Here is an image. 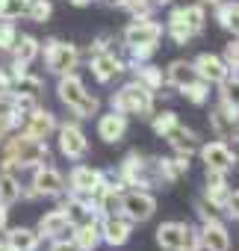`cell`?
Listing matches in <instances>:
<instances>
[{
    "instance_id": "6da1fadb",
    "label": "cell",
    "mask_w": 239,
    "mask_h": 251,
    "mask_svg": "<svg viewBox=\"0 0 239 251\" xmlns=\"http://www.w3.org/2000/svg\"><path fill=\"white\" fill-rule=\"evenodd\" d=\"M45 160H48V142L21 133V136H15V139L6 142L0 172H12V169H36V166H42Z\"/></svg>"
},
{
    "instance_id": "7a4b0ae2",
    "label": "cell",
    "mask_w": 239,
    "mask_h": 251,
    "mask_svg": "<svg viewBox=\"0 0 239 251\" xmlns=\"http://www.w3.org/2000/svg\"><path fill=\"white\" fill-rule=\"evenodd\" d=\"M56 92H59V100H62L68 109H74V115H77V118H92V115H97V109H100V100H97L95 95H89V92H86L83 80H80L74 71L59 77Z\"/></svg>"
},
{
    "instance_id": "3957f363",
    "label": "cell",
    "mask_w": 239,
    "mask_h": 251,
    "mask_svg": "<svg viewBox=\"0 0 239 251\" xmlns=\"http://www.w3.org/2000/svg\"><path fill=\"white\" fill-rule=\"evenodd\" d=\"M112 109L124 112V115H142V118H148V115H154V92L145 89L139 80L124 83L121 89L112 95Z\"/></svg>"
},
{
    "instance_id": "277c9868",
    "label": "cell",
    "mask_w": 239,
    "mask_h": 251,
    "mask_svg": "<svg viewBox=\"0 0 239 251\" xmlns=\"http://www.w3.org/2000/svg\"><path fill=\"white\" fill-rule=\"evenodd\" d=\"M45 65H48V71L50 74H71L74 68H77V62H80V53H77V48L71 45V42H59V39H48L45 42Z\"/></svg>"
},
{
    "instance_id": "5b68a950",
    "label": "cell",
    "mask_w": 239,
    "mask_h": 251,
    "mask_svg": "<svg viewBox=\"0 0 239 251\" xmlns=\"http://www.w3.org/2000/svg\"><path fill=\"white\" fill-rule=\"evenodd\" d=\"M103 186V172L92 169V166H74L71 177H68V189L71 195H83V198H97Z\"/></svg>"
},
{
    "instance_id": "8992f818",
    "label": "cell",
    "mask_w": 239,
    "mask_h": 251,
    "mask_svg": "<svg viewBox=\"0 0 239 251\" xmlns=\"http://www.w3.org/2000/svg\"><path fill=\"white\" fill-rule=\"evenodd\" d=\"M154 210H157V198L145 189H133L121 198V213L130 222H148L154 216Z\"/></svg>"
},
{
    "instance_id": "52a82bcc",
    "label": "cell",
    "mask_w": 239,
    "mask_h": 251,
    "mask_svg": "<svg viewBox=\"0 0 239 251\" xmlns=\"http://www.w3.org/2000/svg\"><path fill=\"white\" fill-rule=\"evenodd\" d=\"M118 180L127 183V186H139V189H145V186L154 183L151 175H148V163H145V157L139 151H130L124 157V163L118 166Z\"/></svg>"
},
{
    "instance_id": "ba28073f",
    "label": "cell",
    "mask_w": 239,
    "mask_h": 251,
    "mask_svg": "<svg viewBox=\"0 0 239 251\" xmlns=\"http://www.w3.org/2000/svg\"><path fill=\"white\" fill-rule=\"evenodd\" d=\"M163 36V27L151 18H136L127 30H124V42L127 48H139V45H157Z\"/></svg>"
},
{
    "instance_id": "9c48e42d",
    "label": "cell",
    "mask_w": 239,
    "mask_h": 251,
    "mask_svg": "<svg viewBox=\"0 0 239 251\" xmlns=\"http://www.w3.org/2000/svg\"><path fill=\"white\" fill-rule=\"evenodd\" d=\"M30 186L39 192V198H42V195L53 198V195H62V192H65V177H62L53 166H36Z\"/></svg>"
},
{
    "instance_id": "30bf717a",
    "label": "cell",
    "mask_w": 239,
    "mask_h": 251,
    "mask_svg": "<svg viewBox=\"0 0 239 251\" xmlns=\"http://www.w3.org/2000/svg\"><path fill=\"white\" fill-rule=\"evenodd\" d=\"M198 230H201V248L204 251H230V233H227L224 222H218L215 216L207 219Z\"/></svg>"
},
{
    "instance_id": "8fae6325",
    "label": "cell",
    "mask_w": 239,
    "mask_h": 251,
    "mask_svg": "<svg viewBox=\"0 0 239 251\" xmlns=\"http://www.w3.org/2000/svg\"><path fill=\"white\" fill-rule=\"evenodd\" d=\"M56 130H59V151H62L68 160L86 157L89 142H86V133L77 127V124H62V127H56Z\"/></svg>"
},
{
    "instance_id": "7c38bea8",
    "label": "cell",
    "mask_w": 239,
    "mask_h": 251,
    "mask_svg": "<svg viewBox=\"0 0 239 251\" xmlns=\"http://www.w3.org/2000/svg\"><path fill=\"white\" fill-rule=\"evenodd\" d=\"M198 151H201V160L207 163V169H213V172H224L227 175L236 166V154L227 148V142H210V145H204Z\"/></svg>"
},
{
    "instance_id": "4fadbf2b",
    "label": "cell",
    "mask_w": 239,
    "mask_h": 251,
    "mask_svg": "<svg viewBox=\"0 0 239 251\" xmlns=\"http://www.w3.org/2000/svg\"><path fill=\"white\" fill-rule=\"evenodd\" d=\"M124 133H127V115H124V112L112 109V112H106V115L97 118V136H100L103 142L115 145V142L124 139Z\"/></svg>"
},
{
    "instance_id": "5bb4252c",
    "label": "cell",
    "mask_w": 239,
    "mask_h": 251,
    "mask_svg": "<svg viewBox=\"0 0 239 251\" xmlns=\"http://www.w3.org/2000/svg\"><path fill=\"white\" fill-rule=\"evenodd\" d=\"M195 74L204 80V83H224L230 68L221 62V56H213V53H198L195 56Z\"/></svg>"
},
{
    "instance_id": "9a60e30c",
    "label": "cell",
    "mask_w": 239,
    "mask_h": 251,
    "mask_svg": "<svg viewBox=\"0 0 239 251\" xmlns=\"http://www.w3.org/2000/svg\"><path fill=\"white\" fill-rule=\"evenodd\" d=\"M24 133L27 136H33V139H50L53 133H56V118H53V112H48V109H33V112H27V124H24Z\"/></svg>"
},
{
    "instance_id": "2e32d148",
    "label": "cell",
    "mask_w": 239,
    "mask_h": 251,
    "mask_svg": "<svg viewBox=\"0 0 239 251\" xmlns=\"http://www.w3.org/2000/svg\"><path fill=\"white\" fill-rule=\"evenodd\" d=\"M227 195H230L227 175H224V172H213V169H207V186H204V198L210 201V207H215V210H224V204H227Z\"/></svg>"
},
{
    "instance_id": "e0dca14e",
    "label": "cell",
    "mask_w": 239,
    "mask_h": 251,
    "mask_svg": "<svg viewBox=\"0 0 239 251\" xmlns=\"http://www.w3.org/2000/svg\"><path fill=\"white\" fill-rule=\"evenodd\" d=\"M71 227H74V222H71V216L62 207L59 210H50V213H45L39 219V236H48V239H56V236L68 233Z\"/></svg>"
},
{
    "instance_id": "ac0fdd59",
    "label": "cell",
    "mask_w": 239,
    "mask_h": 251,
    "mask_svg": "<svg viewBox=\"0 0 239 251\" xmlns=\"http://www.w3.org/2000/svg\"><path fill=\"white\" fill-rule=\"evenodd\" d=\"M100 239L106 245H124L130 239V219H124V216H103Z\"/></svg>"
},
{
    "instance_id": "d6986e66",
    "label": "cell",
    "mask_w": 239,
    "mask_h": 251,
    "mask_svg": "<svg viewBox=\"0 0 239 251\" xmlns=\"http://www.w3.org/2000/svg\"><path fill=\"white\" fill-rule=\"evenodd\" d=\"M121 71H124V62L118 59L115 53H109V50L92 56V74H95L97 83H109L115 74H121Z\"/></svg>"
},
{
    "instance_id": "ffe728a7",
    "label": "cell",
    "mask_w": 239,
    "mask_h": 251,
    "mask_svg": "<svg viewBox=\"0 0 239 251\" xmlns=\"http://www.w3.org/2000/svg\"><path fill=\"white\" fill-rule=\"evenodd\" d=\"M166 139H168V145H171L180 157H192V154L198 151V133L189 130V127H183V124H174V127L166 133Z\"/></svg>"
},
{
    "instance_id": "44dd1931",
    "label": "cell",
    "mask_w": 239,
    "mask_h": 251,
    "mask_svg": "<svg viewBox=\"0 0 239 251\" xmlns=\"http://www.w3.org/2000/svg\"><path fill=\"white\" fill-rule=\"evenodd\" d=\"M183 233H186V225L183 222H163L157 227V245L163 251H180Z\"/></svg>"
},
{
    "instance_id": "7402d4cb",
    "label": "cell",
    "mask_w": 239,
    "mask_h": 251,
    "mask_svg": "<svg viewBox=\"0 0 239 251\" xmlns=\"http://www.w3.org/2000/svg\"><path fill=\"white\" fill-rule=\"evenodd\" d=\"M71 242H74L80 251H95L97 242H100V227H97V222L89 219V222L74 225V239H71Z\"/></svg>"
},
{
    "instance_id": "603a6c76",
    "label": "cell",
    "mask_w": 239,
    "mask_h": 251,
    "mask_svg": "<svg viewBox=\"0 0 239 251\" xmlns=\"http://www.w3.org/2000/svg\"><path fill=\"white\" fill-rule=\"evenodd\" d=\"M166 80H168L171 86L183 89V86H189V83H195V80H201V77L195 74V65H192V62H186V59H174V62L168 65V71H166Z\"/></svg>"
},
{
    "instance_id": "cb8c5ba5",
    "label": "cell",
    "mask_w": 239,
    "mask_h": 251,
    "mask_svg": "<svg viewBox=\"0 0 239 251\" xmlns=\"http://www.w3.org/2000/svg\"><path fill=\"white\" fill-rule=\"evenodd\" d=\"M6 242L12 251H36L42 236H39V230H30V227H12L6 233Z\"/></svg>"
},
{
    "instance_id": "d4e9b609",
    "label": "cell",
    "mask_w": 239,
    "mask_h": 251,
    "mask_svg": "<svg viewBox=\"0 0 239 251\" xmlns=\"http://www.w3.org/2000/svg\"><path fill=\"white\" fill-rule=\"evenodd\" d=\"M12 56H15L12 65L27 68V65L39 56V39H33V36H18V42L12 45Z\"/></svg>"
},
{
    "instance_id": "484cf974",
    "label": "cell",
    "mask_w": 239,
    "mask_h": 251,
    "mask_svg": "<svg viewBox=\"0 0 239 251\" xmlns=\"http://www.w3.org/2000/svg\"><path fill=\"white\" fill-rule=\"evenodd\" d=\"M168 36L174 39V45H186L189 39H192V30H189V24H186V12H183V6H177V9H171V15H168Z\"/></svg>"
},
{
    "instance_id": "4316f807",
    "label": "cell",
    "mask_w": 239,
    "mask_h": 251,
    "mask_svg": "<svg viewBox=\"0 0 239 251\" xmlns=\"http://www.w3.org/2000/svg\"><path fill=\"white\" fill-rule=\"evenodd\" d=\"M15 201H21V183L12 172H0V204L12 207Z\"/></svg>"
},
{
    "instance_id": "83f0119b",
    "label": "cell",
    "mask_w": 239,
    "mask_h": 251,
    "mask_svg": "<svg viewBox=\"0 0 239 251\" xmlns=\"http://www.w3.org/2000/svg\"><path fill=\"white\" fill-rule=\"evenodd\" d=\"M215 21L230 30L233 36H239V3H230V0H224V3L215 6Z\"/></svg>"
},
{
    "instance_id": "f1b7e54d",
    "label": "cell",
    "mask_w": 239,
    "mask_h": 251,
    "mask_svg": "<svg viewBox=\"0 0 239 251\" xmlns=\"http://www.w3.org/2000/svg\"><path fill=\"white\" fill-rule=\"evenodd\" d=\"M24 15H27L33 24H45V21L53 15V3H50V0H30Z\"/></svg>"
},
{
    "instance_id": "f546056e",
    "label": "cell",
    "mask_w": 239,
    "mask_h": 251,
    "mask_svg": "<svg viewBox=\"0 0 239 251\" xmlns=\"http://www.w3.org/2000/svg\"><path fill=\"white\" fill-rule=\"evenodd\" d=\"M183 12H186V24H189L192 36H201L204 27H207V12H204V6H201V3H192V6H183Z\"/></svg>"
},
{
    "instance_id": "4dcf8cb0",
    "label": "cell",
    "mask_w": 239,
    "mask_h": 251,
    "mask_svg": "<svg viewBox=\"0 0 239 251\" xmlns=\"http://www.w3.org/2000/svg\"><path fill=\"white\" fill-rule=\"evenodd\" d=\"M136 71H139L136 80H139L145 89H151V92H160V89H163L166 80H163V71H160L157 65H142V68H136Z\"/></svg>"
},
{
    "instance_id": "1f68e13d",
    "label": "cell",
    "mask_w": 239,
    "mask_h": 251,
    "mask_svg": "<svg viewBox=\"0 0 239 251\" xmlns=\"http://www.w3.org/2000/svg\"><path fill=\"white\" fill-rule=\"evenodd\" d=\"M180 92H183V98H186V100H192V103H198V106L210 100V83H204V80H195V83L183 86Z\"/></svg>"
},
{
    "instance_id": "d6a6232c",
    "label": "cell",
    "mask_w": 239,
    "mask_h": 251,
    "mask_svg": "<svg viewBox=\"0 0 239 251\" xmlns=\"http://www.w3.org/2000/svg\"><path fill=\"white\" fill-rule=\"evenodd\" d=\"M151 124H154V133L166 139V133H168V130L174 127V124H180V121H177V112H171V109H166V112H157Z\"/></svg>"
},
{
    "instance_id": "836d02e7",
    "label": "cell",
    "mask_w": 239,
    "mask_h": 251,
    "mask_svg": "<svg viewBox=\"0 0 239 251\" xmlns=\"http://www.w3.org/2000/svg\"><path fill=\"white\" fill-rule=\"evenodd\" d=\"M27 12L24 0H0V21H15Z\"/></svg>"
},
{
    "instance_id": "e575fe53",
    "label": "cell",
    "mask_w": 239,
    "mask_h": 251,
    "mask_svg": "<svg viewBox=\"0 0 239 251\" xmlns=\"http://www.w3.org/2000/svg\"><path fill=\"white\" fill-rule=\"evenodd\" d=\"M154 6H157V0H127V3H124V9L133 18H151L154 15Z\"/></svg>"
},
{
    "instance_id": "d590c367",
    "label": "cell",
    "mask_w": 239,
    "mask_h": 251,
    "mask_svg": "<svg viewBox=\"0 0 239 251\" xmlns=\"http://www.w3.org/2000/svg\"><path fill=\"white\" fill-rule=\"evenodd\" d=\"M218 86H221V103L239 109V80H224Z\"/></svg>"
},
{
    "instance_id": "8d00e7d4",
    "label": "cell",
    "mask_w": 239,
    "mask_h": 251,
    "mask_svg": "<svg viewBox=\"0 0 239 251\" xmlns=\"http://www.w3.org/2000/svg\"><path fill=\"white\" fill-rule=\"evenodd\" d=\"M18 42V30L12 21H0V50H12V45Z\"/></svg>"
},
{
    "instance_id": "74e56055",
    "label": "cell",
    "mask_w": 239,
    "mask_h": 251,
    "mask_svg": "<svg viewBox=\"0 0 239 251\" xmlns=\"http://www.w3.org/2000/svg\"><path fill=\"white\" fill-rule=\"evenodd\" d=\"M180 251H201V230H198V227H189V225H186Z\"/></svg>"
},
{
    "instance_id": "f35d334b",
    "label": "cell",
    "mask_w": 239,
    "mask_h": 251,
    "mask_svg": "<svg viewBox=\"0 0 239 251\" xmlns=\"http://www.w3.org/2000/svg\"><path fill=\"white\" fill-rule=\"evenodd\" d=\"M230 71H239V42H230L224 48V59H221Z\"/></svg>"
},
{
    "instance_id": "ab89813d",
    "label": "cell",
    "mask_w": 239,
    "mask_h": 251,
    "mask_svg": "<svg viewBox=\"0 0 239 251\" xmlns=\"http://www.w3.org/2000/svg\"><path fill=\"white\" fill-rule=\"evenodd\" d=\"M224 210H227V216H230V219H236V222H239V189L227 195V204H224Z\"/></svg>"
},
{
    "instance_id": "60d3db41",
    "label": "cell",
    "mask_w": 239,
    "mask_h": 251,
    "mask_svg": "<svg viewBox=\"0 0 239 251\" xmlns=\"http://www.w3.org/2000/svg\"><path fill=\"white\" fill-rule=\"evenodd\" d=\"M109 42H112V36H100V39H95V45H92V50H95V53H103V50L109 48Z\"/></svg>"
},
{
    "instance_id": "b9f144b4",
    "label": "cell",
    "mask_w": 239,
    "mask_h": 251,
    "mask_svg": "<svg viewBox=\"0 0 239 251\" xmlns=\"http://www.w3.org/2000/svg\"><path fill=\"white\" fill-rule=\"evenodd\" d=\"M50 251H80L74 242H68V239H59V242H53L50 245Z\"/></svg>"
},
{
    "instance_id": "7bdbcfd3",
    "label": "cell",
    "mask_w": 239,
    "mask_h": 251,
    "mask_svg": "<svg viewBox=\"0 0 239 251\" xmlns=\"http://www.w3.org/2000/svg\"><path fill=\"white\" fill-rule=\"evenodd\" d=\"M6 216H9V210L0 204V233H3V227H6Z\"/></svg>"
},
{
    "instance_id": "ee69618b",
    "label": "cell",
    "mask_w": 239,
    "mask_h": 251,
    "mask_svg": "<svg viewBox=\"0 0 239 251\" xmlns=\"http://www.w3.org/2000/svg\"><path fill=\"white\" fill-rule=\"evenodd\" d=\"M201 6H218V3H224V0H198Z\"/></svg>"
},
{
    "instance_id": "f6af8a7d",
    "label": "cell",
    "mask_w": 239,
    "mask_h": 251,
    "mask_svg": "<svg viewBox=\"0 0 239 251\" xmlns=\"http://www.w3.org/2000/svg\"><path fill=\"white\" fill-rule=\"evenodd\" d=\"M68 3H74V6H89L92 0H68Z\"/></svg>"
},
{
    "instance_id": "bcb514c9",
    "label": "cell",
    "mask_w": 239,
    "mask_h": 251,
    "mask_svg": "<svg viewBox=\"0 0 239 251\" xmlns=\"http://www.w3.org/2000/svg\"><path fill=\"white\" fill-rule=\"evenodd\" d=\"M0 251H12V248H9V242H6V239H0Z\"/></svg>"
},
{
    "instance_id": "7dc6e473",
    "label": "cell",
    "mask_w": 239,
    "mask_h": 251,
    "mask_svg": "<svg viewBox=\"0 0 239 251\" xmlns=\"http://www.w3.org/2000/svg\"><path fill=\"white\" fill-rule=\"evenodd\" d=\"M157 3H174V0H157Z\"/></svg>"
},
{
    "instance_id": "c3c4849f",
    "label": "cell",
    "mask_w": 239,
    "mask_h": 251,
    "mask_svg": "<svg viewBox=\"0 0 239 251\" xmlns=\"http://www.w3.org/2000/svg\"><path fill=\"white\" fill-rule=\"evenodd\" d=\"M24 3H30V0H24Z\"/></svg>"
}]
</instances>
